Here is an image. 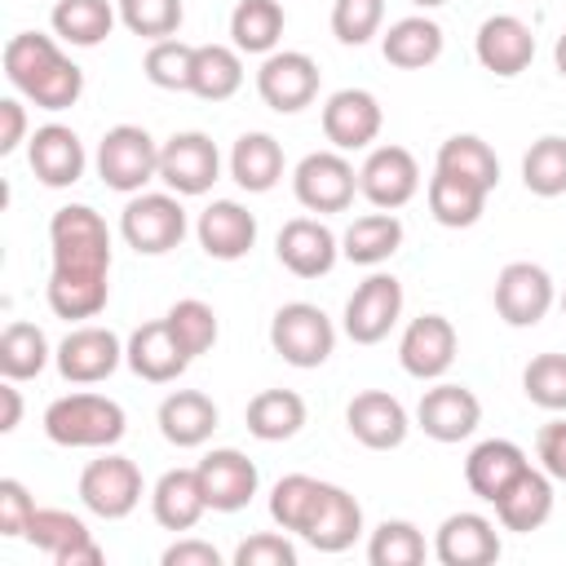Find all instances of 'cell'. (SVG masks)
Wrapping results in <instances>:
<instances>
[{"instance_id": "1", "label": "cell", "mask_w": 566, "mask_h": 566, "mask_svg": "<svg viewBox=\"0 0 566 566\" xmlns=\"http://www.w3.org/2000/svg\"><path fill=\"white\" fill-rule=\"evenodd\" d=\"M4 75L40 111H66L84 93V71L62 53V40L44 35V31L9 35V44H4Z\"/></svg>"}, {"instance_id": "2", "label": "cell", "mask_w": 566, "mask_h": 566, "mask_svg": "<svg viewBox=\"0 0 566 566\" xmlns=\"http://www.w3.org/2000/svg\"><path fill=\"white\" fill-rule=\"evenodd\" d=\"M128 416L115 398L106 394H62L44 407V438L57 447H88V451H106L124 438Z\"/></svg>"}, {"instance_id": "3", "label": "cell", "mask_w": 566, "mask_h": 566, "mask_svg": "<svg viewBox=\"0 0 566 566\" xmlns=\"http://www.w3.org/2000/svg\"><path fill=\"white\" fill-rule=\"evenodd\" d=\"M49 248L57 274L111 279V230L88 203H66L49 217Z\"/></svg>"}, {"instance_id": "4", "label": "cell", "mask_w": 566, "mask_h": 566, "mask_svg": "<svg viewBox=\"0 0 566 566\" xmlns=\"http://www.w3.org/2000/svg\"><path fill=\"white\" fill-rule=\"evenodd\" d=\"M119 234L137 256H164L186 239V208L172 190H137L119 212Z\"/></svg>"}, {"instance_id": "5", "label": "cell", "mask_w": 566, "mask_h": 566, "mask_svg": "<svg viewBox=\"0 0 566 566\" xmlns=\"http://www.w3.org/2000/svg\"><path fill=\"white\" fill-rule=\"evenodd\" d=\"M270 345H274V354L283 363L310 371V367H323L332 358L336 327H332V318L314 301H287L270 318Z\"/></svg>"}, {"instance_id": "6", "label": "cell", "mask_w": 566, "mask_h": 566, "mask_svg": "<svg viewBox=\"0 0 566 566\" xmlns=\"http://www.w3.org/2000/svg\"><path fill=\"white\" fill-rule=\"evenodd\" d=\"M97 177L106 190L137 195L146 181L159 177V142L142 124H115L97 142Z\"/></svg>"}, {"instance_id": "7", "label": "cell", "mask_w": 566, "mask_h": 566, "mask_svg": "<svg viewBox=\"0 0 566 566\" xmlns=\"http://www.w3.org/2000/svg\"><path fill=\"white\" fill-rule=\"evenodd\" d=\"M142 491H146L142 469H137L128 455H115V451L88 460L84 473H80V504H84L93 517H102V522L128 517V513L142 504Z\"/></svg>"}, {"instance_id": "8", "label": "cell", "mask_w": 566, "mask_h": 566, "mask_svg": "<svg viewBox=\"0 0 566 566\" xmlns=\"http://www.w3.org/2000/svg\"><path fill=\"white\" fill-rule=\"evenodd\" d=\"M292 195L305 212H345L358 195V168L345 150H310L292 168Z\"/></svg>"}, {"instance_id": "9", "label": "cell", "mask_w": 566, "mask_h": 566, "mask_svg": "<svg viewBox=\"0 0 566 566\" xmlns=\"http://www.w3.org/2000/svg\"><path fill=\"white\" fill-rule=\"evenodd\" d=\"M217 177H221V150L208 133L186 128V133H172L159 146V181L172 195H181V199L208 195Z\"/></svg>"}, {"instance_id": "10", "label": "cell", "mask_w": 566, "mask_h": 566, "mask_svg": "<svg viewBox=\"0 0 566 566\" xmlns=\"http://www.w3.org/2000/svg\"><path fill=\"white\" fill-rule=\"evenodd\" d=\"M256 93L270 111L296 115L318 97V62L301 49H274L256 66Z\"/></svg>"}, {"instance_id": "11", "label": "cell", "mask_w": 566, "mask_h": 566, "mask_svg": "<svg viewBox=\"0 0 566 566\" xmlns=\"http://www.w3.org/2000/svg\"><path fill=\"white\" fill-rule=\"evenodd\" d=\"M402 318V283L385 270L367 274L345 301V336L354 345H380Z\"/></svg>"}, {"instance_id": "12", "label": "cell", "mask_w": 566, "mask_h": 566, "mask_svg": "<svg viewBox=\"0 0 566 566\" xmlns=\"http://www.w3.org/2000/svg\"><path fill=\"white\" fill-rule=\"evenodd\" d=\"M53 363H57V376L66 385H97V380L115 376V367L124 363V345L111 327L80 323L57 340Z\"/></svg>"}, {"instance_id": "13", "label": "cell", "mask_w": 566, "mask_h": 566, "mask_svg": "<svg viewBox=\"0 0 566 566\" xmlns=\"http://www.w3.org/2000/svg\"><path fill=\"white\" fill-rule=\"evenodd\" d=\"M420 190V164L407 146H371L363 168H358V195L371 208L398 212L402 203H411Z\"/></svg>"}, {"instance_id": "14", "label": "cell", "mask_w": 566, "mask_h": 566, "mask_svg": "<svg viewBox=\"0 0 566 566\" xmlns=\"http://www.w3.org/2000/svg\"><path fill=\"white\" fill-rule=\"evenodd\" d=\"M27 544H35L53 566H102V544L84 526V517L66 509H35L27 522Z\"/></svg>"}, {"instance_id": "15", "label": "cell", "mask_w": 566, "mask_h": 566, "mask_svg": "<svg viewBox=\"0 0 566 566\" xmlns=\"http://www.w3.org/2000/svg\"><path fill=\"white\" fill-rule=\"evenodd\" d=\"M553 301H557L553 279L535 261H509L495 279V314L509 327H535L553 310Z\"/></svg>"}, {"instance_id": "16", "label": "cell", "mask_w": 566, "mask_h": 566, "mask_svg": "<svg viewBox=\"0 0 566 566\" xmlns=\"http://www.w3.org/2000/svg\"><path fill=\"white\" fill-rule=\"evenodd\" d=\"M455 349H460V336H455L451 318L447 314H420L407 323V332L398 340V363L416 380H442L455 363Z\"/></svg>"}, {"instance_id": "17", "label": "cell", "mask_w": 566, "mask_h": 566, "mask_svg": "<svg viewBox=\"0 0 566 566\" xmlns=\"http://www.w3.org/2000/svg\"><path fill=\"white\" fill-rule=\"evenodd\" d=\"M416 424L433 442H464L482 424V402H478V394L469 385L442 380V385L424 389V398L416 402Z\"/></svg>"}, {"instance_id": "18", "label": "cell", "mask_w": 566, "mask_h": 566, "mask_svg": "<svg viewBox=\"0 0 566 566\" xmlns=\"http://www.w3.org/2000/svg\"><path fill=\"white\" fill-rule=\"evenodd\" d=\"M195 473H199V486H203V500H208L212 513H239V509H248L252 495H256V486H261L256 464L243 451H234V447L208 451L195 464Z\"/></svg>"}, {"instance_id": "19", "label": "cell", "mask_w": 566, "mask_h": 566, "mask_svg": "<svg viewBox=\"0 0 566 566\" xmlns=\"http://www.w3.org/2000/svg\"><path fill=\"white\" fill-rule=\"evenodd\" d=\"M380 124L385 111L367 88H336L323 102V137L332 142V150H367L380 137Z\"/></svg>"}, {"instance_id": "20", "label": "cell", "mask_w": 566, "mask_h": 566, "mask_svg": "<svg viewBox=\"0 0 566 566\" xmlns=\"http://www.w3.org/2000/svg\"><path fill=\"white\" fill-rule=\"evenodd\" d=\"M27 164L35 172L40 186L49 190H66L84 177L88 168V155H84V142L75 128L66 124H40L31 137H27Z\"/></svg>"}, {"instance_id": "21", "label": "cell", "mask_w": 566, "mask_h": 566, "mask_svg": "<svg viewBox=\"0 0 566 566\" xmlns=\"http://www.w3.org/2000/svg\"><path fill=\"white\" fill-rule=\"evenodd\" d=\"M274 252H279L283 270H292L296 279H323L340 261V239L318 217H292V221H283Z\"/></svg>"}, {"instance_id": "22", "label": "cell", "mask_w": 566, "mask_h": 566, "mask_svg": "<svg viewBox=\"0 0 566 566\" xmlns=\"http://www.w3.org/2000/svg\"><path fill=\"white\" fill-rule=\"evenodd\" d=\"M473 53H478V62H482L491 75L513 80V75H522V71L531 66V57H535V31H531L517 13H491V18L478 27V35H473Z\"/></svg>"}, {"instance_id": "23", "label": "cell", "mask_w": 566, "mask_h": 566, "mask_svg": "<svg viewBox=\"0 0 566 566\" xmlns=\"http://www.w3.org/2000/svg\"><path fill=\"white\" fill-rule=\"evenodd\" d=\"M345 424H349V433H354L367 451H394V447H402V438H407V429H411V416H407V407H402L394 394H385V389H363V394L349 398Z\"/></svg>"}, {"instance_id": "24", "label": "cell", "mask_w": 566, "mask_h": 566, "mask_svg": "<svg viewBox=\"0 0 566 566\" xmlns=\"http://www.w3.org/2000/svg\"><path fill=\"white\" fill-rule=\"evenodd\" d=\"M433 557L442 566H491L500 557V531L486 513H451L433 535Z\"/></svg>"}, {"instance_id": "25", "label": "cell", "mask_w": 566, "mask_h": 566, "mask_svg": "<svg viewBox=\"0 0 566 566\" xmlns=\"http://www.w3.org/2000/svg\"><path fill=\"white\" fill-rule=\"evenodd\" d=\"M195 239L212 261H239L256 243V217L239 199H212L195 221Z\"/></svg>"}, {"instance_id": "26", "label": "cell", "mask_w": 566, "mask_h": 566, "mask_svg": "<svg viewBox=\"0 0 566 566\" xmlns=\"http://www.w3.org/2000/svg\"><path fill=\"white\" fill-rule=\"evenodd\" d=\"M124 363L133 367V376L150 380V385H168L177 380L186 367H190V354L181 349V340L172 336L168 318H155V323H142L128 345H124Z\"/></svg>"}, {"instance_id": "27", "label": "cell", "mask_w": 566, "mask_h": 566, "mask_svg": "<svg viewBox=\"0 0 566 566\" xmlns=\"http://www.w3.org/2000/svg\"><path fill=\"white\" fill-rule=\"evenodd\" d=\"M495 517L504 531H517V535H531L539 531L548 517H553V478L544 469H522L495 500Z\"/></svg>"}, {"instance_id": "28", "label": "cell", "mask_w": 566, "mask_h": 566, "mask_svg": "<svg viewBox=\"0 0 566 566\" xmlns=\"http://www.w3.org/2000/svg\"><path fill=\"white\" fill-rule=\"evenodd\" d=\"M358 535H363V504L345 486L327 482L323 500H318V509H314V517H310L301 539L310 548H318V553H345Z\"/></svg>"}, {"instance_id": "29", "label": "cell", "mask_w": 566, "mask_h": 566, "mask_svg": "<svg viewBox=\"0 0 566 566\" xmlns=\"http://www.w3.org/2000/svg\"><path fill=\"white\" fill-rule=\"evenodd\" d=\"M150 513L164 531H195L199 517L208 513V500H203V486H199V473L195 469H168L159 473V482L150 486Z\"/></svg>"}, {"instance_id": "30", "label": "cell", "mask_w": 566, "mask_h": 566, "mask_svg": "<svg viewBox=\"0 0 566 566\" xmlns=\"http://www.w3.org/2000/svg\"><path fill=\"white\" fill-rule=\"evenodd\" d=\"M159 433H164V442H172V447H203L208 438H212V429H217V402L208 398V394H199V389H172L164 402H159Z\"/></svg>"}, {"instance_id": "31", "label": "cell", "mask_w": 566, "mask_h": 566, "mask_svg": "<svg viewBox=\"0 0 566 566\" xmlns=\"http://www.w3.org/2000/svg\"><path fill=\"white\" fill-rule=\"evenodd\" d=\"M380 53L389 66L398 71H424L442 57V27L429 13H411L389 22V31L380 35Z\"/></svg>"}, {"instance_id": "32", "label": "cell", "mask_w": 566, "mask_h": 566, "mask_svg": "<svg viewBox=\"0 0 566 566\" xmlns=\"http://www.w3.org/2000/svg\"><path fill=\"white\" fill-rule=\"evenodd\" d=\"M522 469H531V460H526V451L517 447V442H509V438H486V442H478L473 451H469V460H464V482H469V491L478 495V500H495Z\"/></svg>"}, {"instance_id": "33", "label": "cell", "mask_w": 566, "mask_h": 566, "mask_svg": "<svg viewBox=\"0 0 566 566\" xmlns=\"http://www.w3.org/2000/svg\"><path fill=\"white\" fill-rule=\"evenodd\" d=\"M398 248H402V221H398V212H385V208L354 217L340 234V256L349 265H380Z\"/></svg>"}, {"instance_id": "34", "label": "cell", "mask_w": 566, "mask_h": 566, "mask_svg": "<svg viewBox=\"0 0 566 566\" xmlns=\"http://www.w3.org/2000/svg\"><path fill=\"white\" fill-rule=\"evenodd\" d=\"M230 177L248 195H265L283 181V146L270 133H243L230 146Z\"/></svg>"}, {"instance_id": "35", "label": "cell", "mask_w": 566, "mask_h": 566, "mask_svg": "<svg viewBox=\"0 0 566 566\" xmlns=\"http://www.w3.org/2000/svg\"><path fill=\"white\" fill-rule=\"evenodd\" d=\"M243 424L261 442H287V438H296L305 429V398L296 389H261L248 402Z\"/></svg>"}, {"instance_id": "36", "label": "cell", "mask_w": 566, "mask_h": 566, "mask_svg": "<svg viewBox=\"0 0 566 566\" xmlns=\"http://www.w3.org/2000/svg\"><path fill=\"white\" fill-rule=\"evenodd\" d=\"M486 195H491V190H482L478 181H464V177H451V172H438V168H433V177H429V186H424L429 212H433V221L447 226V230L478 226V217H482V208H486Z\"/></svg>"}, {"instance_id": "37", "label": "cell", "mask_w": 566, "mask_h": 566, "mask_svg": "<svg viewBox=\"0 0 566 566\" xmlns=\"http://www.w3.org/2000/svg\"><path fill=\"white\" fill-rule=\"evenodd\" d=\"M243 88V53L234 44H195L190 93L203 102H226Z\"/></svg>"}, {"instance_id": "38", "label": "cell", "mask_w": 566, "mask_h": 566, "mask_svg": "<svg viewBox=\"0 0 566 566\" xmlns=\"http://www.w3.org/2000/svg\"><path fill=\"white\" fill-rule=\"evenodd\" d=\"M119 9H111V0H57L49 22H53V35L71 49H93L111 35Z\"/></svg>"}, {"instance_id": "39", "label": "cell", "mask_w": 566, "mask_h": 566, "mask_svg": "<svg viewBox=\"0 0 566 566\" xmlns=\"http://www.w3.org/2000/svg\"><path fill=\"white\" fill-rule=\"evenodd\" d=\"M283 4L279 0H239L230 13V44L239 53H274L283 40Z\"/></svg>"}, {"instance_id": "40", "label": "cell", "mask_w": 566, "mask_h": 566, "mask_svg": "<svg viewBox=\"0 0 566 566\" xmlns=\"http://www.w3.org/2000/svg\"><path fill=\"white\" fill-rule=\"evenodd\" d=\"M106 296H111V283L106 279H93V274H57L49 270V283H44V301L57 318L66 323H80V318H97L106 310Z\"/></svg>"}, {"instance_id": "41", "label": "cell", "mask_w": 566, "mask_h": 566, "mask_svg": "<svg viewBox=\"0 0 566 566\" xmlns=\"http://www.w3.org/2000/svg\"><path fill=\"white\" fill-rule=\"evenodd\" d=\"M438 172H451V177H464V181H478L482 190H495L500 181V159L495 150L478 137V133H455L438 146V159H433Z\"/></svg>"}, {"instance_id": "42", "label": "cell", "mask_w": 566, "mask_h": 566, "mask_svg": "<svg viewBox=\"0 0 566 566\" xmlns=\"http://www.w3.org/2000/svg\"><path fill=\"white\" fill-rule=\"evenodd\" d=\"M49 358H53L49 336H44L35 323L13 318V323L0 332V376H4V380H35V376L49 367Z\"/></svg>"}, {"instance_id": "43", "label": "cell", "mask_w": 566, "mask_h": 566, "mask_svg": "<svg viewBox=\"0 0 566 566\" xmlns=\"http://www.w3.org/2000/svg\"><path fill=\"white\" fill-rule=\"evenodd\" d=\"M323 486L327 482H318L310 473L279 478L270 486V517H274V526L287 531V535H305V526H310V517H314V509L323 500Z\"/></svg>"}, {"instance_id": "44", "label": "cell", "mask_w": 566, "mask_h": 566, "mask_svg": "<svg viewBox=\"0 0 566 566\" xmlns=\"http://www.w3.org/2000/svg\"><path fill=\"white\" fill-rule=\"evenodd\" d=\"M424 553H429L424 531L407 517H385L367 539V562L371 566H420Z\"/></svg>"}, {"instance_id": "45", "label": "cell", "mask_w": 566, "mask_h": 566, "mask_svg": "<svg viewBox=\"0 0 566 566\" xmlns=\"http://www.w3.org/2000/svg\"><path fill=\"white\" fill-rule=\"evenodd\" d=\"M522 186L539 199H557L566 195V137H539L531 142V150L522 155Z\"/></svg>"}, {"instance_id": "46", "label": "cell", "mask_w": 566, "mask_h": 566, "mask_svg": "<svg viewBox=\"0 0 566 566\" xmlns=\"http://www.w3.org/2000/svg\"><path fill=\"white\" fill-rule=\"evenodd\" d=\"M146 80L155 88H172V93H190V71H195V44L168 35V40H155L146 49V62H142Z\"/></svg>"}, {"instance_id": "47", "label": "cell", "mask_w": 566, "mask_h": 566, "mask_svg": "<svg viewBox=\"0 0 566 566\" xmlns=\"http://www.w3.org/2000/svg\"><path fill=\"white\" fill-rule=\"evenodd\" d=\"M168 327H172V336L181 340V349L190 354V358H199V354H208L212 345H217V310L208 305V301H199V296H186V301H177L168 314Z\"/></svg>"}, {"instance_id": "48", "label": "cell", "mask_w": 566, "mask_h": 566, "mask_svg": "<svg viewBox=\"0 0 566 566\" xmlns=\"http://www.w3.org/2000/svg\"><path fill=\"white\" fill-rule=\"evenodd\" d=\"M115 9H119V22H124L133 35L150 40V44L177 35V27H181V18H186L181 0H115Z\"/></svg>"}, {"instance_id": "49", "label": "cell", "mask_w": 566, "mask_h": 566, "mask_svg": "<svg viewBox=\"0 0 566 566\" xmlns=\"http://www.w3.org/2000/svg\"><path fill=\"white\" fill-rule=\"evenodd\" d=\"M522 389L544 411H566V354H535L522 371Z\"/></svg>"}, {"instance_id": "50", "label": "cell", "mask_w": 566, "mask_h": 566, "mask_svg": "<svg viewBox=\"0 0 566 566\" xmlns=\"http://www.w3.org/2000/svg\"><path fill=\"white\" fill-rule=\"evenodd\" d=\"M385 22V0H336L332 4V35L340 44H367L371 35H380Z\"/></svg>"}, {"instance_id": "51", "label": "cell", "mask_w": 566, "mask_h": 566, "mask_svg": "<svg viewBox=\"0 0 566 566\" xmlns=\"http://www.w3.org/2000/svg\"><path fill=\"white\" fill-rule=\"evenodd\" d=\"M230 562L234 566H296V544L279 531H256L234 548Z\"/></svg>"}, {"instance_id": "52", "label": "cell", "mask_w": 566, "mask_h": 566, "mask_svg": "<svg viewBox=\"0 0 566 566\" xmlns=\"http://www.w3.org/2000/svg\"><path fill=\"white\" fill-rule=\"evenodd\" d=\"M31 513H35L31 491H27L18 478H0V535H4V539H22Z\"/></svg>"}, {"instance_id": "53", "label": "cell", "mask_w": 566, "mask_h": 566, "mask_svg": "<svg viewBox=\"0 0 566 566\" xmlns=\"http://www.w3.org/2000/svg\"><path fill=\"white\" fill-rule=\"evenodd\" d=\"M535 460L553 482H566V420H548L535 433Z\"/></svg>"}, {"instance_id": "54", "label": "cell", "mask_w": 566, "mask_h": 566, "mask_svg": "<svg viewBox=\"0 0 566 566\" xmlns=\"http://www.w3.org/2000/svg\"><path fill=\"white\" fill-rule=\"evenodd\" d=\"M164 566H221V548L208 544V539H195V535H181L164 548L159 557Z\"/></svg>"}, {"instance_id": "55", "label": "cell", "mask_w": 566, "mask_h": 566, "mask_svg": "<svg viewBox=\"0 0 566 566\" xmlns=\"http://www.w3.org/2000/svg\"><path fill=\"white\" fill-rule=\"evenodd\" d=\"M27 142V106L18 97L0 102V155H13Z\"/></svg>"}, {"instance_id": "56", "label": "cell", "mask_w": 566, "mask_h": 566, "mask_svg": "<svg viewBox=\"0 0 566 566\" xmlns=\"http://www.w3.org/2000/svg\"><path fill=\"white\" fill-rule=\"evenodd\" d=\"M0 402H4L0 433H13V429L22 424V394H18V380H4V385H0Z\"/></svg>"}, {"instance_id": "57", "label": "cell", "mask_w": 566, "mask_h": 566, "mask_svg": "<svg viewBox=\"0 0 566 566\" xmlns=\"http://www.w3.org/2000/svg\"><path fill=\"white\" fill-rule=\"evenodd\" d=\"M553 62H557V75L566 80V31L557 35V44H553Z\"/></svg>"}, {"instance_id": "58", "label": "cell", "mask_w": 566, "mask_h": 566, "mask_svg": "<svg viewBox=\"0 0 566 566\" xmlns=\"http://www.w3.org/2000/svg\"><path fill=\"white\" fill-rule=\"evenodd\" d=\"M411 4H416V9H442L447 0H411Z\"/></svg>"}, {"instance_id": "59", "label": "cell", "mask_w": 566, "mask_h": 566, "mask_svg": "<svg viewBox=\"0 0 566 566\" xmlns=\"http://www.w3.org/2000/svg\"><path fill=\"white\" fill-rule=\"evenodd\" d=\"M562 314H566V292H562Z\"/></svg>"}]
</instances>
